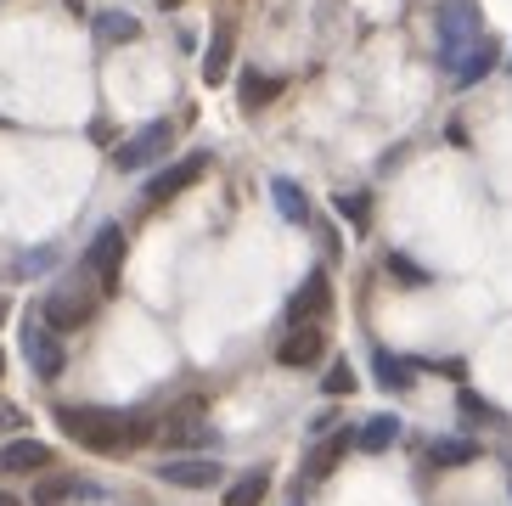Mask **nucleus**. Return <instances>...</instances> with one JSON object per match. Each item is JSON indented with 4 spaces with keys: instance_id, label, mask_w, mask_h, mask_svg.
<instances>
[{
    "instance_id": "1",
    "label": "nucleus",
    "mask_w": 512,
    "mask_h": 506,
    "mask_svg": "<svg viewBox=\"0 0 512 506\" xmlns=\"http://www.w3.org/2000/svg\"><path fill=\"white\" fill-rule=\"evenodd\" d=\"M57 422H62V433H68L74 445H85V450H102V456L136 450V433H130V417H124V411H102V405H57Z\"/></svg>"
},
{
    "instance_id": "2",
    "label": "nucleus",
    "mask_w": 512,
    "mask_h": 506,
    "mask_svg": "<svg viewBox=\"0 0 512 506\" xmlns=\"http://www.w3.org/2000/svg\"><path fill=\"white\" fill-rule=\"evenodd\" d=\"M91 315H96V287L85 282V276H62L46 293V304H40V321H46L51 332H74V327H85Z\"/></svg>"
},
{
    "instance_id": "3",
    "label": "nucleus",
    "mask_w": 512,
    "mask_h": 506,
    "mask_svg": "<svg viewBox=\"0 0 512 506\" xmlns=\"http://www.w3.org/2000/svg\"><path fill=\"white\" fill-rule=\"evenodd\" d=\"M434 23H439V57L456 68L462 62V45L479 40V0H445Z\"/></svg>"
},
{
    "instance_id": "4",
    "label": "nucleus",
    "mask_w": 512,
    "mask_h": 506,
    "mask_svg": "<svg viewBox=\"0 0 512 506\" xmlns=\"http://www.w3.org/2000/svg\"><path fill=\"white\" fill-rule=\"evenodd\" d=\"M23 355H29L34 377H62V366H68V349H62V332H51L40 315H29L23 321Z\"/></svg>"
},
{
    "instance_id": "5",
    "label": "nucleus",
    "mask_w": 512,
    "mask_h": 506,
    "mask_svg": "<svg viewBox=\"0 0 512 506\" xmlns=\"http://www.w3.org/2000/svg\"><path fill=\"white\" fill-rule=\"evenodd\" d=\"M169 141H175V130L158 119V124H147V130H136L130 141H119V147H113V164H119L124 175H136V169H147V164H158V158H164Z\"/></svg>"
},
{
    "instance_id": "6",
    "label": "nucleus",
    "mask_w": 512,
    "mask_h": 506,
    "mask_svg": "<svg viewBox=\"0 0 512 506\" xmlns=\"http://www.w3.org/2000/svg\"><path fill=\"white\" fill-rule=\"evenodd\" d=\"M321 310H332V282H327V270H310V276L293 287V298H287V332L316 327Z\"/></svg>"
},
{
    "instance_id": "7",
    "label": "nucleus",
    "mask_w": 512,
    "mask_h": 506,
    "mask_svg": "<svg viewBox=\"0 0 512 506\" xmlns=\"http://www.w3.org/2000/svg\"><path fill=\"white\" fill-rule=\"evenodd\" d=\"M85 270H91L96 287L119 282V270H124V231L119 225H102V231L91 237V248H85Z\"/></svg>"
},
{
    "instance_id": "8",
    "label": "nucleus",
    "mask_w": 512,
    "mask_h": 506,
    "mask_svg": "<svg viewBox=\"0 0 512 506\" xmlns=\"http://www.w3.org/2000/svg\"><path fill=\"white\" fill-rule=\"evenodd\" d=\"M203 169H209V152H186V158H175L169 169H158V175L147 180V203H169V197H181L186 186H197Z\"/></svg>"
},
{
    "instance_id": "9",
    "label": "nucleus",
    "mask_w": 512,
    "mask_h": 506,
    "mask_svg": "<svg viewBox=\"0 0 512 506\" xmlns=\"http://www.w3.org/2000/svg\"><path fill=\"white\" fill-rule=\"evenodd\" d=\"M158 478H164V484H175V490H214V484L226 478V467L214 462V456H181V462L158 467Z\"/></svg>"
},
{
    "instance_id": "10",
    "label": "nucleus",
    "mask_w": 512,
    "mask_h": 506,
    "mask_svg": "<svg viewBox=\"0 0 512 506\" xmlns=\"http://www.w3.org/2000/svg\"><path fill=\"white\" fill-rule=\"evenodd\" d=\"M327 355V332L321 327H293V332H282V343H276V360L282 366H316V360Z\"/></svg>"
},
{
    "instance_id": "11",
    "label": "nucleus",
    "mask_w": 512,
    "mask_h": 506,
    "mask_svg": "<svg viewBox=\"0 0 512 506\" xmlns=\"http://www.w3.org/2000/svg\"><path fill=\"white\" fill-rule=\"evenodd\" d=\"M46 467H51V445H40V439H6V445H0V478L46 473Z\"/></svg>"
},
{
    "instance_id": "12",
    "label": "nucleus",
    "mask_w": 512,
    "mask_h": 506,
    "mask_svg": "<svg viewBox=\"0 0 512 506\" xmlns=\"http://www.w3.org/2000/svg\"><path fill=\"white\" fill-rule=\"evenodd\" d=\"M96 40L102 45H136L141 23L130 12H119V6H107V12H96Z\"/></svg>"
},
{
    "instance_id": "13",
    "label": "nucleus",
    "mask_w": 512,
    "mask_h": 506,
    "mask_svg": "<svg viewBox=\"0 0 512 506\" xmlns=\"http://www.w3.org/2000/svg\"><path fill=\"white\" fill-rule=\"evenodd\" d=\"M271 203L282 209V220H293V225H310V197H304V186H299V180L276 175V180H271Z\"/></svg>"
},
{
    "instance_id": "14",
    "label": "nucleus",
    "mask_w": 512,
    "mask_h": 506,
    "mask_svg": "<svg viewBox=\"0 0 512 506\" xmlns=\"http://www.w3.org/2000/svg\"><path fill=\"white\" fill-rule=\"evenodd\" d=\"M501 62V51H496V40H473V51H467L462 62H456V85H479L484 74H490V68H496Z\"/></svg>"
},
{
    "instance_id": "15",
    "label": "nucleus",
    "mask_w": 512,
    "mask_h": 506,
    "mask_svg": "<svg viewBox=\"0 0 512 506\" xmlns=\"http://www.w3.org/2000/svg\"><path fill=\"white\" fill-rule=\"evenodd\" d=\"M226 74H231V29L220 23L209 51H203V85H226Z\"/></svg>"
},
{
    "instance_id": "16",
    "label": "nucleus",
    "mask_w": 512,
    "mask_h": 506,
    "mask_svg": "<svg viewBox=\"0 0 512 506\" xmlns=\"http://www.w3.org/2000/svg\"><path fill=\"white\" fill-rule=\"evenodd\" d=\"M344 450H349V433H332V439L310 445V456H304V478H327L332 467L344 462Z\"/></svg>"
},
{
    "instance_id": "17",
    "label": "nucleus",
    "mask_w": 512,
    "mask_h": 506,
    "mask_svg": "<svg viewBox=\"0 0 512 506\" xmlns=\"http://www.w3.org/2000/svg\"><path fill=\"white\" fill-rule=\"evenodd\" d=\"M394 439H400V417H389V411H383V417H372V422H361V433H355V445L361 450H389Z\"/></svg>"
},
{
    "instance_id": "18",
    "label": "nucleus",
    "mask_w": 512,
    "mask_h": 506,
    "mask_svg": "<svg viewBox=\"0 0 512 506\" xmlns=\"http://www.w3.org/2000/svg\"><path fill=\"white\" fill-rule=\"evenodd\" d=\"M428 462L434 467H467V462H479V445H473V439H434V445H428Z\"/></svg>"
},
{
    "instance_id": "19",
    "label": "nucleus",
    "mask_w": 512,
    "mask_h": 506,
    "mask_svg": "<svg viewBox=\"0 0 512 506\" xmlns=\"http://www.w3.org/2000/svg\"><path fill=\"white\" fill-rule=\"evenodd\" d=\"M265 490H271V473L254 467V473H242L237 484L226 490V506H259V501H265Z\"/></svg>"
},
{
    "instance_id": "20",
    "label": "nucleus",
    "mask_w": 512,
    "mask_h": 506,
    "mask_svg": "<svg viewBox=\"0 0 512 506\" xmlns=\"http://www.w3.org/2000/svg\"><path fill=\"white\" fill-rule=\"evenodd\" d=\"M276 90H282V79L254 74V68H248V74H242V107H265V102L276 96Z\"/></svg>"
},
{
    "instance_id": "21",
    "label": "nucleus",
    "mask_w": 512,
    "mask_h": 506,
    "mask_svg": "<svg viewBox=\"0 0 512 506\" xmlns=\"http://www.w3.org/2000/svg\"><path fill=\"white\" fill-rule=\"evenodd\" d=\"M68 495H96L91 484H74V478H46L40 490H34V506H57V501H68Z\"/></svg>"
},
{
    "instance_id": "22",
    "label": "nucleus",
    "mask_w": 512,
    "mask_h": 506,
    "mask_svg": "<svg viewBox=\"0 0 512 506\" xmlns=\"http://www.w3.org/2000/svg\"><path fill=\"white\" fill-rule=\"evenodd\" d=\"M372 372H377V383H383V388H411V366H406V360H394V355H383V349L372 355Z\"/></svg>"
},
{
    "instance_id": "23",
    "label": "nucleus",
    "mask_w": 512,
    "mask_h": 506,
    "mask_svg": "<svg viewBox=\"0 0 512 506\" xmlns=\"http://www.w3.org/2000/svg\"><path fill=\"white\" fill-rule=\"evenodd\" d=\"M321 388H327V394H338V400H344V394H355V372H349L344 360H332V372L321 377Z\"/></svg>"
},
{
    "instance_id": "24",
    "label": "nucleus",
    "mask_w": 512,
    "mask_h": 506,
    "mask_svg": "<svg viewBox=\"0 0 512 506\" xmlns=\"http://www.w3.org/2000/svg\"><path fill=\"white\" fill-rule=\"evenodd\" d=\"M338 209H344L349 225H366V214H372V197H366V192H344V197H338Z\"/></svg>"
},
{
    "instance_id": "25",
    "label": "nucleus",
    "mask_w": 512,
    "mask_h": 506,
    "mask_svg": "<svg viewBox=\"0 0 512 506\" xmlns=\"http://www.w3.org/2000/svg\"><path fill=\"white\" fill-rule=\"evenodd\" d=\"M456 411H462V417H473V422H496V411H490L473 388H462V394H456Z\"/></svg>"
},
{
    "instance_id": "26",
    "label": "nucleus",
    "mask_w": 512,
    "mask_h": 506,
    "mask_svg": "<svg viewBox=\"0 0 512 506\" xmlns=\"http://www.w3.org/2000/svg\"><path fill=\"white\" fill-rule=\"evenodd\" d=\"M389 270H394V276H400V282H428V270H417V265H411V259H400V253H394V259H389Z\"/></svg>"
},
{
    "instance_id": "27",
    "label": "nucleus",
    "mask_w": 512,
    "mask_h": 506,
    "mask_svg": "<svg viewBox=\"0 0 512 506\" xmlns=\"http://www.w3.org/2000/svg\"><path fill=\"white\" fill-rule=\"evenodd\" d=\"M0 506H17V495H6V490H0Z\"/></svg>"
},
{
    "instance_id": "28",
    "label": "nucleus",
    "mask_w": 512,
    "mask_h": 506,
    "mask_svg": "<svg viewBox=\"0 0 512 506\" xmlns=\"http://www.w3.org/2000/svg\"><path fill=\"white\" fill-rule=\"evenodd\" d=\"M0 377H6V349H0Z\"/></svg>"
},
{
    "instance_id": "29",
    "label": "nucleus",
    "mask_w": 512,
    "mask_h": 506,
    "mask_svg": "<svg viewBox=\"0 0 512 506\" xmlns=\"http://www.w3.org/2000/svg\"><path fill=\"white\" fill-rule=\"evenodd\" d=\"M158 6H175V0H158Z\"/></svg>"
},
{
    "instance_id": "30",
    "label": "nucleus",
    "mask_w": 512,
    "mask_h": 506,
    "mask_svg": "<svg viewBox=\"0 0 512 506\" xmlns=\"http://www.w3.org/2000/svg\"><path fill=\"white\" fill-rule=\"evenodd\" d=\"M0 321H6V304H0Z\"/></svg>"
},
{
    "instance_id": "31",
    "label": "nucleus",
    "mask_w": 512,
    "mask_h": 506,
    "mask_svg": "<svg viewBox=\"0 0 512 506\" xmlns=\"http://www.w3.org/2000/svg\"><path fill=\"white\" fill-rule=\"evenodd\" d=\"M287 506H304V501H287Z\"/></svg>"
}]
</instances>
